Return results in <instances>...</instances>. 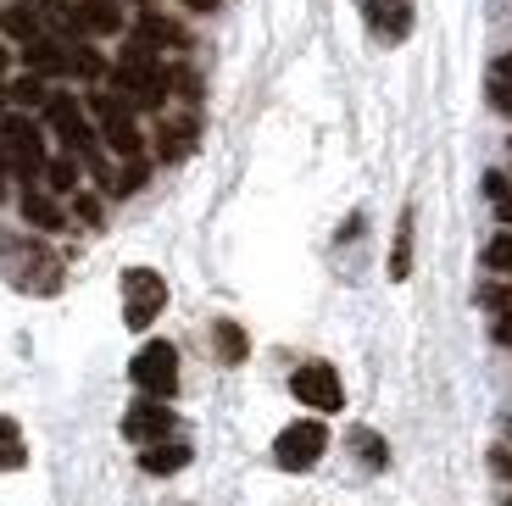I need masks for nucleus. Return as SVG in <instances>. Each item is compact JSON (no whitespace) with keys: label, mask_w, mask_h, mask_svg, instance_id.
<instances>
[{"label":"nucleus","mask_w":512,"mask_h":506,"mask_svg":"<svg viewBox=\"0 0 512 506\" xmlns=\"http://www.w3.org/2000/svg\"><path fill=\"white\" fill-rule=\"evenodd\" d=\"M6 67H12V51H6V45H0V73H6Z\"/></svg>","instance_id":"obj_34"},{"label":"nucleus","mask_w":512,"mask_h":506,"mask_svg":"<svg viewBox=\"0 0 512 506\" xmlns=\"http://www.w3.org/2000/svg\"><path fill=\"white\" fill-rule=\"evenodd\" d=\"M134 39H145L151 51H162V45H184V28L167 23V17H156V12H145L140 28H134Z\"/></svg>","instance_id":"obj_17"},{"label":"nucleus","mask_w":512,"mask_h":506,"mask_svg":"<svg viewBox=\"0 0 512 506\" xmlns=\"http://www.w3.org/2000/svg\"><path fill=\"white\" fill-rule=\"evenodd\" d=\"M351 451H362V462H368V468H384V462H390L384 440H379V434H368V429H357V434H351Z\"/></svg>","instance_id":"obj_24"},{"label":"nucleus","mask_w":512,"mask_h":506,"mask_svg":"<svg viewBox=\"0 0 512 506\" xmlns=\"http://www.w3.org/2000/svg\"><path fill=\"white\" fill-rule=\"evenodd\" d=\"M6 101H12V95H6V84H0V106H6Z\"/></svg>","instance_id":"obj_36"},{"label":"nucleus","mask_w":512,"mask_h":506,"mask_svg":"<svg viewBox=\"0 0 512 506\" xmlns=\"http://www.w3.org/2000/svg\"><path fill=\"white\" fill-rule=\"evenodd\" d=\"M167 306V279L156 273V267H128L123 273V323L134 334H145L162 317Z\"/></svg>","instance_id":"obj_4"},{"label":"nucleus","mask_w":512,"mask_h":506,"mask_svg":"<svg viewBox=\"0 0 512 506\" xmlns=\"http://www.w3.org/2000/svg\"><path fill=\"white\" fill-rule=\"evenodd\" d=\"M67 62H73L78 78H101V73H106L101 51H95V45H84V39H73V45H67Z\"/></svg>","instance_id":"obj_20"},{"label":"nucleus","mask_w":512,"mask_h":506,"mask_svg":"<svg viewBox=\"0 0 512 506\" xmlns=\"http://www.w3.org/2000/svg\"><path fill=\"white\" fill-rule=\"evenodd\" d=\"M73 201H78V206H73V212H78V217H84V223H90V228H95V223H101V201H95V195H73Z\"/></svg>","instance_id":"obj_27"},{"label":"nucleus","mask_w":512,"mask_h":506,"mask_svg":"<svg viewBox=\"0 0 512 506\" xmlns=\"http://www.w3.org/2000/svg\"><path fill=\"white\" fill-rule=\"evenodd\" d=\"M173 412H167V401H156V395H145V401L128 406V418H123V434L134 445H156V440H173Z\"/></svg>","instance_id":"obj_9"},{"label":"nucleus","mask_w":512,"mask_h":506,"mask_svg":"<svg viewBox=\"0 0 512 506\" xmlns=\"http://www.w3.org/2000/svg\"><path fill=\"white\" fill-rule=\"evenodd\" d=\"M73 23L84 28V34H123V6H117V0H78Z\"/></svg>","instance_id":"obj_12"},{"label":"nucleus","mask_w":512,"mask_h":506,"mask_svg":"<svg viewBox=\"0 0 512 506\" xmlns=\"http://www.w3.org/2000/svg\"><path fill=\"white\" fill-rule=\"evenodd\" d=\"M485 262L496 267V273H512V234H496V240L485 245Z\"/></svg>","instance_id":"obj_25"},{"label":"nucleus","mask_w":512,"mask_h":506,"mask_svg":"<svg viewBox=\"0 0 512 506\" xmlns=\"http://www.w3.org/2000/svg\"><path fill=\"white\" fill-rule=\"evenodd\" d=\"M329 451V429H323L318 418H301V423H284L279 440H273V462H279L284 473H307L318 468V456Z\"/></svg>","instance_id":"obj_6"},{"label":"nucleus","mask_w":512,"mask_h":506,"mask_svg":"<svg viewBox=\"0 0 512 506\" xmlns=\"http://www.w3.org/2000/svg\"><path fill=\"white\" fill-rule=\"evenodd\" d=\"M90 112H95V134H101V140L112 145L117 156H145L134 101H123L117 89H112V95H106V89H95V95H90Z\"/></svg>","instance_id":"obj_2"},{"label":"nucleus","mask_w":512,"mask_h":506,"mask_svg":"<svg viewBox=\"0 0 512 506\" xmlns=\"http://www.w3.org/2000/svg\"><path fill=\"white\" fill-rule=\"evenodd\" d=\"M0 156H6V173L17 178H34L45 173V140H39V123L28 112H6L0 117Z\"/></svg>","instance_id":"obj_3"},{"label":"nucleus","mask_w":512,"mask_h":506,"mask_svg":"<svg viewBox=\"0 0 512 506\" xmlns=\"http://www.w3.org/2000/svg\"><path fill=\"white\" fill-rule=\"evenodd\" d=\"M0 195H6V156H0Z\"/></svg>","instance_id":"obj_35"},{"label":"nucleus","mask_w":512,"mask_h":506,"mask_svg":"<svg viewBox=\"0 0 512 506\" xmlns=\"http://www.w3.org/2000/svg\"><path fill=\"white\" fill-rule=\"evenodd\" d=\"M128 379H134V390H140V395H156V401L179 395V351H173L167 340L140 345L134 362H128Z\"/></svg>","instance_id":"obj_5"},{"label":"nucleus","mask_w":512,"mask_h":506,"mask_svg":"<svg viewBox=\"0 0 512 506\" xmlns=\"http://www.w3.org/2000/svg\"><path fill=\"white\" fill-rule=\"evenodd\" d=\"M407 273H412V217H401L396 251H390V279H407Z\"/></svg>","instance_id":"obj_21"},{"label":"nucleus","mask_w":512,"mask_h":506,"mask_svg":"<svg viewBox=\"0 0 512 506\" xmlns=\"http://www.w3.org/2000/svg\"><path fill=\"white\" fill-rule=\"evenodd\" d=\"M45 128H51L67 151H84V156L95 151V123L84 117V106H78L67 89H51V101H45Z\"/></svg>","instance_id":"obj_8"},{"label":"nucleus","mask_w":512,"mask_h":506,"mask_svg":"<svg viewBox=\"0 0 512 506\" xmlns=\"http://www.w3.org/2000/svg\"><path fill=\"white\" fill-rule=\"evenodd\" d=\"M496 212H501V217H507V223H512V195H507V201H501V206H496Z\"/></svg>","instance_id":"obj_33"},{"label":"nucleus","mask_w":512,"mask_h":506,"mask_svg":"<svg viewBox=\"0 0 512 506\" xmlns=\"http://www.w3.org/2000/svg\"><path fill=\"white\" fill-rule=\"evenodd\" d=\"M45 178H51L56 195L78 190V162H73V156H51V162H45Z\"/></svg>","instance_id":"obj_22"},{"label":"nucleus","mask_w":512,"mask_h":506,"mask_svg":"<svg viewBox=\"0 0 512 506\" xmlns=\"http://www.w3.org/2000/svg\"><path fill=\"white\" fill-rule=\"evenodd\" d=\"M0 28H6V34H12L17 45H28V39L45 34V28H39V12L28 6V0H23V6H12V12H0Z\"/></svg>","instance_id":"obj_18"},{"label":"nucleus","mask_w":512,"mask_h":506,"mask_svg":"<svg viewBox=\"0 0 512 506\" xmlns=\"http://www.w3.org/2000/svg\"><path fill=\"white\" fill-rule=\"evenodd\" d=\"M184 6H190V12H212V6H218V0H184Z\"/></svg>","instance_id":"obj_31"},{"label":"nucleus","mask_w":512,"mask_h":506,"mask_svg":"<svg viewBox=\"0 0 512 506\" xmlns=\"http://www.w3.org/2000/svg\"><path fill=\"white\" fill-rule=\"evenodd\" d=\"M28 6H51V12H62V0H28Z\"/></svg>","instance_id":"obj_32"},{"label":"nucleus","mask_w":512,"mask_h":506,"mask_svg":"<svg viewBox=\"0 0 512 506\" xmlns=\"http://www.w3.org/2000/svg\"><path fill=\"white\" fill-rule=\"evenodd\" d=\"M145 173H151V167H145V156H128V167H123V178H117V190H140L145 184Z\"/></svg>","instance_id":"obj_26"},{"label":"nucleus","mask_w":512,"mask_h":506,"mask_svg":"<svg viewBox=\"0 0 512 506\" xmlns=\"http://www.w3.org/2000/svg\"><path fill=\"white\" fill-rule=\"evenodd\" d=\"M290 395L301 406H312V412H340L346 406V384H340V373H334L329 362H307L290 373Z\"/></svg>","instance_id":"obj_7"},{"label":"nucleus","mask_w":512,"mask_h":506,"mask_svg":"<svg viewBox=\"0 0 512 506\" xmlns=\"http://www.w3.org/2000/svg\"><path fill=\"white\" fill-rule=\"evenodd\" d=\"M496 340H501V345H512V312H507V317H501V323H496Z\"/></svg>","instance_id":"obj_29"},{"label":"nucleus","mask_w":512,"mask_h":506,"mask_svg":"<svg viewBox=\"0 0 512 506\" xmlns=\"http://www.w3.org/2000/svg\"><path fill=\"white\" fill-rule=\"evenodd\" d=\"M190 445L184 440H156V445H145V456H140V468L145 473H156V479H167V473H179V468H190Z\"/></svg>","instance_id":"obj_13"},{"label":"nucleus","mask_w":512,"mask_h":506,"mask_svg":"<svg viewBox=\"0 0 512 506\" xmlns=\"http://www.w3.org/2000/svg\"><path fill=\"white\" fill-rule=\"evenodd\" d=\"M23 217H28L34 228H45V234H56V228L67 223V212H62V206H56L51 195H39V190H28V195H23Z\"/></svg>","instance_id":"obj_16"},{"label":"nucleus","mask_w":512,"mask_h":506,"mask_svg":"<svg viewBox=\"0 0 512 506\" xmlns=\"http://www.w3.org/2000/svg\"><path fill=\"white\" fill-rule=\"evenodd\" d=\"M112 89L123 95V101H134V112H162L173 78H167V67L156 62V51L145 45V39H128L123 56H117V67H112Z\"/></svg>","instance_id":"obj_1"},{"label":"nucleus","mask_w":512,"mask_h":506,"mask_svg":"<svg viewBox=\"0 0 512 506\" xmlns=\"http://www.w3.org/2000/svg\"><path fill=\"white\" fill-rule=\"evenodd\" d=\"M190 145H195V117H167L162 134H156V156L162 162H184Z\"/></svg>","instance_id":"obj_14"},{"label":"nucleus","mask_w":512,"mask_h":506,"mask_svg":"<svg viewBox=\"0 0 512 506\" xmlns=\"http://www.w3.org/2000/svg\"><path fill=\"white\" fill-rule=\"evenodd\" d=\"M23 462H28L23 434H17V423H12V418H0V473H17Z\"/></svg>","instance_id":"obj_19"},{"label":"nucleus","mask_w":512,"mask_h":506,"mask_svg":"<svg viewBox=\"0 0 512 506\" xmlns=\"http://www.w3.org/2000/svg\"><path fill=\"white\" fill-rule=\"evenodd\" d=\"M212 345H218V362H229V367H240L245 356H251V340H245V329H240V323H229V317H223L218 329H212Z\"/></svg>","instance_id":"obj_15"},{"label":"nucleus","mask_w":512,"mask_h":506,"mask_svg":"<svg viewBox=\"0 0 512 506\" xmlns=\"http://www.w3.org/2000/svg\"><path fill=\"white\" fill-rule=\"evenodd\" d=\"M6 95H12V101H17V106H45V101H51V89H45V78H39V73H28V78H17V84H12V89H6Z\"/></svg>","instance_id":"obj_23"},{"label":"nucleus","mask_w":512,"mask_h":506,"mask_svg":"<svg viewBox=\"0 0 512 506\" xmlns=\"http://www.w3.org/2000/svg\"><path fill=\"white\" fill-rule=\"evenodd\" d=\"M496 78H501V84H512V51H507V56H501V62H496Z\"/></svg>","instance_id":"obj_30"},{"label":"nucleus","mask_w":512,"mask_h":506,"mask_svg":"<svg viewBox=\"0 0 512 506\" xmlns=\"http://www.w3.org/2000/svg\"><path fill=\"white\" fill-rule=\"evenodd\" d=\"M362 12H368V28L384 45L407 39V28H412V0H362Z\"/></svg>","instance_id":"obj_10"},{"label":"nucleus","mask_w":512,"mask_h":506,"mask_svg":"<svg viewBox=\"0 0 512 506\" xmlns=\"http://www.w3.org/2000/svg\"><path fill=\"white\" fill-rule=\"evenodd\" d=\"M485 195H490V201L501 206V201H507V195H512V184H507V178H501V173H490V178H485Z\"/></svg>","instance_id":"obj_28"},{"label":"nucleus","mask_w":512,"mask_h":506,"mask_svg":"<svg viewBox=\"0 0 512 506\" xmlns=\"http://www.w3.org/2000/svg\"><path fill=\"white\" fill-rule=\"evenodd\" d=\"M23 67H28V73H39V78L73 73V62H67V39H51V34L28 39V45H23Z\"/></svg>","instance_id":"obj_11"}]
</instances>
